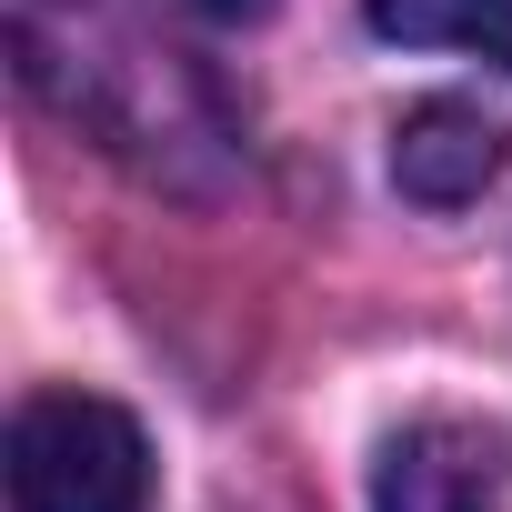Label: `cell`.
<instances>
[{
    "mask_svg": "<svg viewBox=\"0 0 512 512\" xmlns=\"http://www.w3.org/2000/svg\"><path fill=\"white\" fill-rule=\"evenodd\" d=\"M11 41H21V81L111 161L151 181H191L181 151H221V111L201 71L171 41L131 31L111 0H11Z\"/></svg>",
    "mask_w": 512,
    "mask_h": 512,
    "instance_id": "cell-1",
    "label": "cell"
},
{
    "mask_svg": "<svg viewBox=\"0 0 512 512\" xmlns=\"http://www.w3.org/2000/svg\"><path fill=\"white\" fill-rule=\"evenodd\" d=\"M11 512H151V442L101 392H31L11 412Z\"/></svg>",
    "mask_w": 512,
    "mask_h": 512,
    "instance_id": "cell-2",
    "label": "cell"
},
{
    "mask_svg": "<svg viewBox=\"0 0 512 512\" xmlns=\"http://www.w3.org/2000/svg\"><path fill=\"white\" fill-rule=\"evenodd\" d=\"M372 502L382 512H512V442L492 422H412L382 442V472H372Z\"/></svg>",
    "mask_w": 512,
    "mask_h": 512,
    "instance_id": "cell-3",
    "label": "cell"
},
{
    "mask_svg": "<svg viewBox=\"0 0 512 512\" xmlns=\"http://www.w3.org/2000/svg\"><path fill=\"white\" fill-rule=\"evenodd\" d=\"M492 171H502V131H492L472 101H422V111H402V131H392V181H402L412 201L462 211V201L492 191Z\"/></svg>",
    "mask_w": 512,
    "mask_h": 512,
    "instance_id": "cell-4",
    "label": "cell"
},
{
    "mask_svg": "<svg viewBox=\"0 0 512 512\" xmlns=\"http://www.w3.org/2000/svg\"><path fill=\"white\" fill-rule=\"evenodd\" d=\"M382 41H412V51H482L512 71V0H362Z\"/></svg>",
    "mask_w": 512,
    "mask_h": 512,
    "instance_id": "cell-5",
    "label": "cell"
},
{
    "mask_svg": "<svg viewBox=\"0 0 512 512\" xmlns=\"http://www.w3.org/2000/svg\"><path fill=\"white\" fill-rule=\"evenodd\" d=\"M191 11H211V21H262L272 0H191Z\"/></svg>",
    "mask_w": 512,
    "mask_h": 512,
    "instance_id": "cell-6",
    "label": "cell"
}]
</instances>
